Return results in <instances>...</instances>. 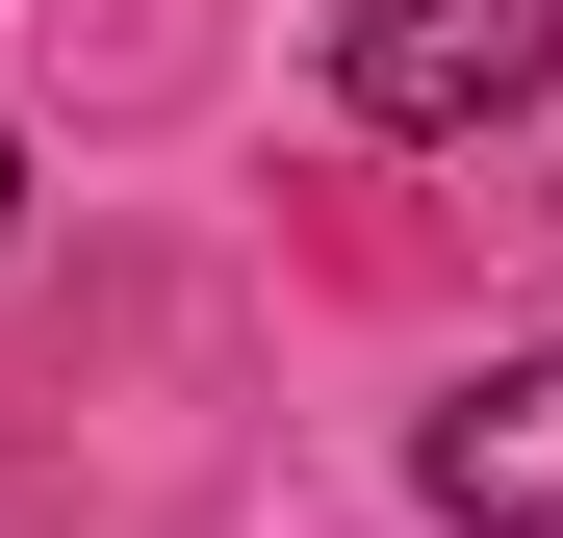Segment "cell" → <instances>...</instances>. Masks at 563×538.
Listing matches in <instances>:
<instances>
[{
    "instance_id": "cell-2",
    "label": "cell",
    "mask_w": 563,
    "mask_h": 538,
    "mask_svg": "<svg viewBox=\"0 0 563 538\" xmlns=\"http://www.w3.org/2000/svg\"><path fill=\"white\" fill-rule=\"evenodd\" d=\"M410 487H435L461 538H563V333H538V359H487V385L410 436Z\"/></svg>"
},
{
    "instance_id": "cell-3",
    "label": "cell",
    "mask_w": 563,
    "mask_h": 538,
    "mask_svg": "<svg viewBox=\"0 0 563 538\" xmlns=\"http://www.w3.org/2000/svg\"><path fill=\"white\" fill-rule=\"evenodd\" d=\"M0 206H26V129H0Z\"/></svg>"
},
{
    "instance_id": "cell-1",
    "label": "cell",
    "mask_w": 563,
    "mask_h": 538,
    "mask_svg": "<svg viewBox=\"0 0 563 538\" xmlns=\"http://www.w3.org/2000/svg\"><path fill=\"white\" fill-rule=\"evenodd\" d=\"M538 77H563V0H333V103L385 154H487Z\"/></svg>"
}]
</instances>
